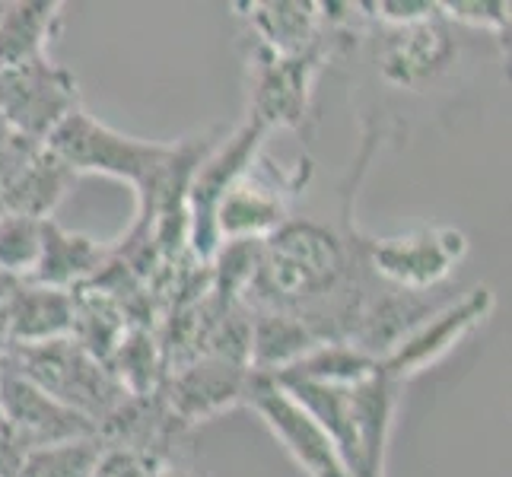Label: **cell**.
<instances>
[{"instance_id": "obj_1", "label": "cell", "mask_w": 512, "mask_h": 477, "mask_svg": "<svg viewBox=\"0 0 512 477\" xmlns=\"http://www.w3.org/2000/svg\"><path fill=\"white\" fill-rule=\"evenodd\" d=\"M350 252L331 229L309 220H287L261 242L258 268L245 299L258 309L309 312L344 290Z\"/></svg>"}, {"instance_id": "obj_2", "label": "cell", "mask_w": 512, "mask_h": 477, "mask_svg": "<svg viewBox=\"0 0 512 477\" xmlns=\"http://www.w3.org/2000/svg\"><path fill=\"white\" fill-rule=\"evenodd\" d=\"M4 360L23 379L39 385L45 395L61 401L64 408L77 411L99 430V423L109 417L128 395L112 379L109 366L93 360L83 347L70 338L29 344V347H7Z\"/></svg>"}, {"instance_id": "obj_3", "label": "cell", "mask_w": 512, "mask_h": 477, "mask_svg": "<svg viewBox=\"0 0 512 477\" xmlns=\"http://www.w3.org/2000/svg\"><path fill=\"white\" fill-rule=\"evenodd\" d=\"M45 147L55 153L70 172H96L109 179L128 182L140 191L150 175L166 163L172 144L128 137L109 125H102L93 115L77 109L61 121V128L45 140Z\"/></svg>"}, {"instance_id": "obj_4", "label": "cell", "mask_w": 512, "mask_h": 477, "mask_svg": "<svg viewBox=\"0 0 512 477\" xmlns=\"http://www.w3.org/2000/svg\"><path fill=\"white\" fill-rule=\"evenodd\" d=\"M77 109V77L67 67L39 58L0 70V121L16 137L45 147V140Z\"/></svg>"}, {"instance_id": "obj_5", "label": "cell", "mask_w": 512, "mask_h": 477, "mask_svg": "<svg viewBox=\"0 0 512 477\" xmlns=\"http://www.w3.org/2000/svg\"><path fill=\"white\" fill-rule=\"evenodd\" d=\"M245 401L264 420L280 446L296 462L306 477H350L338 446L331 443L325 427L309 414L306 404H299L284 385H277L271 376L249 373V392Z\"/></svg>"}, {"instance_id": "obj_6", "label": "cell", "mask_w": 512, "mask_h": 477, "mask_svg": "<svg viewBox=\"0 0 512 477\" xmlns=\"http://www.w3.org/2000/svg\"><path fill=\"white\" fill-rule=\"evenodd\" d=\"M264 134H268V131L245 118V125L229 134L223 144H214V150L201 159V166L194 169V175H191L188 198H185L188 252L198 261H204V264H210V258H214V252L220 249L217 233H214L217 204L226 194V188L233 185L239 175L258 159Z\"/></svg>"}, {"instance_id": "obj_7", "label": "cell", "mask_w": 512, "mask_h": 477, "mask_svg": "<svg viewBox=\"0 0 512 477\" xmlns=\"http://www.w3.org/2000/svg\"><path fill=\"white\" fill-rule=\"evenodd\" d=\"M366 264L404 293L430 290L465 258L468 239L452 226H420L404 236L363 242Z\"/></svg>"}, {"instance_id": "obj_8", "label": "cell", "mask_w": 512, "mask_h": 477, "mask_svg": "<svg viewBox=\"0 0 512 477\" xmlns=\"http://www.w3.org/2000/svg\"><path fill=\"white\" fill-rule=\"evenodd\" d=\"M325 61L322 45L303 55H274L268 48H255L252 55V90H249V121L258 128H299L309 112L312 80Z\"/></svg>"}, {"instance_id": "obj_9", "label": "cell", "mask_w": 512, "mask_h": 477, "mask_svg": "<svg viewBox=\"0 0 512 477\" xmlns=\"http://www.w3.org/2000/svg\"><path fill=\"white\" fill-rule=\"evenodd\" d=\"M493 309V293L490 287H474L468 290L458 303L433 312L427 322L414 325L404 338L379 360L382 376H388L395 385L423 373L436 360H443L446 353L465 338L468 331L478 328Z\"/></svg>"}, {"instance_id": "obj_10", "label": "cell", "mask_w": 512, "mask_h": 477, "mask_svg": "<svg viewBox=\"0 0 512 477\" xmlns=\"http://www.w3.org/2000/svg\"><path fill=\"white\" fill-rule=\"evenodd\" d=\"M252 369L217 357H198L166 373L160 398L179 427H191L245 401Z\"/></svg>"}, {"instance_id": "obj_11", "label": "cell", "mask_w": 512, "mask_h": 477, "mask_svg": "<svg viewBox=\"0 0 512 477\" xmlns=\"http://www.w3.org/2000/svg\"><path fill=\"white\" fill-rule=\"evenodd\" d=\"M0 420L7 423L16 443L26 452L35 446H51L96 433L90 420L64 408L61 401L45 395L39 385H32L10 366H4V379H0Z\"/></svg>"}, {"instance_id": "obj_12", "label": "cell", "mask_w": 512, "mask_h": 477, "mask_svg": "<svg viewBox=\"0 0 512 477\" xmlns=\"http://www.w3.org/2000/svg\"><path fill=\"white\" fill-rule=\"evenodd\" d=\"M290 185L277 175H264L258 159L226 188L214 214L217 242L268 239L290 220Z\"/></svg>"}, {"instance_id": "obj_13", "label": "cell", "mask_w": 512, "mask_h": 477, "mask_svg": "<svg viewBox=\"0 0 512 477\" xmlns=\"http://www.w3.org/2000/svg\"><path fill=\"white\" fill-rule=\"evenodd\" d=\"M452 58H455V42L439 10L430 20L385 29L382 35V51H379L382 80L401 86V90H420V86H427L452 64Z\"/></svg>"}, {"instance_id": "obj_14", "label": "cell", "mask_w": 512, "mask_h": 477, "mask_svg": "<svg viewBox=\"0 0 512 477\" xmlns=\"http://www.w3.org/2000/svg\"><path fill=\"white\" fill-rule=\"evenodd\" d=\"M0 315H4L7 341L4 350L61 341L70 338V325H74V296H70V290L23 280Z\"/></svg>"}, {"instance_id": "obj_15", "label": "cell", "mask_w": 512, "mask_h": 477, "mask_svg": "<svg viewBox=\"0 0 512 477\" xmlns=\"http://www.w3.org/2000/svg\"><path fill=\"white\" fill-rule=\"evenodd\" d=\"M112 249H105L96 239L80 236V233H67L64 226L55 220H42V252L39 264L32 271V284H45V287H58V290H74L86 280H93L99 268L109 261Z\"/></svg>"}, {"instance_id": "obj_16", "label": "cell", "mask_w": 512, "mask_h": 477, "mask_svg": "<svg viewBox=\"0 0 512 477\" xmlns=\"http://www.w3.org/2000/svg\"><path fill=\"white\" fill-rule=\"evenodd\" d=\"M64 23V4L58 0H13L0 4V70L48 58Z\"/></svg>"}, {"instance_id": "obj_17", "label": "cell", "mask_w": 512, "mask_h": 477, "mask_svg": "<svg viewBox=\"0 0 512 477\" xmlns=\"http://www.w3.org/2000/svg\"><path fill=\"white\" fill-rule=\"evenodd\" d=\"M70 182H74V172L48 147H39L23 163V169L0 188V204H4V214L48 220L51 210L67 194Z\"/></svg>"}, {"instance_id": "obj_18", "label": "cell", "mask_w": 512, "mask_h": 477, "mask_svg": "<svg viewBox=\"0 0 512 477\" xmlns=\"http://www.w3.org/2000/svg\"><path fill=\"white\" fill-rule=\"evenodd\" d=\"M249 20L258 32V45L274 55H303L322 39V13L319 4H299V0H268L249 4Z\"/></svg>"}, {"instance_id": "obj_19", "label": "cell", "mask_w": 512, "mask_h": 477, "mask_svg": "<svg viewBox=\"0 0 512 477\" xmlns=\"http://www.w3.org/2000/svg\"><path fill=\"white\" fill-rule=\"evenodd\" d=\"M74 296V325H70V341L83 347L93 360L109 366L115 347L128 334V318L109 293H102L90 284L70 290Z\"/></svg>"}, {"instance_id": "obj_20", "label": "cell", "mask_w": 512, "mask_h": 477, "mask_svg": "<svg viewBox=\"0 0 512 477\" xmlns=\"http://www.w3.org/2000/svg\"><path fill=\"white\" fill-rule=\"evenodd\" d=\"M109 373L131 398H150L166 379V360L153 328H128L109 360Z\"/></svg>"}, {"instance_id": "obj_21", "label": "cell", "mask_w": 512, "mask_h": 477, "mask_svg": "<svg viewBox=\"0 0 512 477\" xmlns=\"http://www.w3.org/2000/svg\"><path fill=\"white\" fill-rule=\"evenodd\" d=\"M102 455L99 433L64 439V443L35 446L23 455L16 477H90Z\"/></svg>"}, {"instance_id": "obj_22", "label": "cell", "mask_w": 512, "mask_h": 477, "mask_svg": "<svg viewBox=\"0 0 512 477\" xmlns=\"http://www.w3.org/2000/svg\"><path fill=\"white\" fill-rule=\"evenodd\" d=\"M42 252V220L4 214L0 217V271L23 280L32 277Z\"/></svg>"}, {"instance_id": "obj_23", "label": "cell", "mask_w": 512, "mask_h": 477, "mask_svg": "<svg viewBox=\"0 0 512 477\" xmlns=\"http://www.w3.org/2000/svg\"><path fill=\"white\" fill-rule=\"evenodd\" d=\"M163 465H166V458H160V455L102 443V455H99V462L90 477H156V471Z\"/></svg>"}, {"instance_id": "obj_24", "label": "cell", "mask_w": 512, "mask_h": 477, "mask_svg": "<svg viewBox=\"0 0 512 477\" xmlns=\"http://www.w3.org/2000/svg\"><path fill=\"white\" fill-rule=\"evenodd\" d=\"M439 16L449 23H462V26H484L493 32H509V4H490V0H452V4H436Z\"/></svg>"}, {"instance_id": "obj_25", "label": "cell", "mask_w": 512, "mask_h": 477, "mask_svg": "<svg viewBox=\"0 0 512 477\" xmlns=\"http://www.w3.org/2000/svg\"><path fill=\"white\" fill-rule=\"evenodd\" d=\"M360 10H369V16H376L385 29L411 26L436 16V4H427V0H420V4H411V0L408 4H401V0H379V4H360Z\"/></svg>"}, {"instance_id": "obj_26", "label": "cell", "mask_w": 512, "mask_h": 477, "mask_svg": "<svg viewBox=\"0 0 512 477\" xmlns=\"http://www.w3.org/2000/svg\"><path fill=\"white\" fill-rule=\"evenodd\" d=\"M20 284H23V280H16V277L0 271V312H4V306L10 303V296L16 293V287H20Z\"/></svg>"}, {"instance_id": "obj_27", "label": "cell", "mask_w": 512, "mask_h": 477, "mask_svg": "<svg viewBox=\"0 0 512 477\" xmlns=\"http://www.w3.org/2000/svg\"><path fill=\"white\" fill-rule=\"evenodd\" d=\"M156 477H194L191 471H185V468H172V465H163L160 471H156Z\"/></svg>"}, {"instance_id": "obj_28", "label": "cell", "mask_w": 512, "mask_h": 477, "mask_svg": "<svg viewBox=\"0 0 512 477\" xmlns=\"http://www.w3.org/2000/svg\"><path fill=\"white\" fill-rule=\"evenodd\" d=\"M4 366H7L4 363V350H0V379H4Z\"/></svg>"}]
</instances>
